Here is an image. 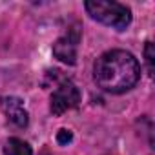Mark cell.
<instances>
[{
	"label": "cell",
	"instance_id": "6da1fadb",
	"mask_svg": "<svg viewBox=\"0 0 155 155\" xmlns=\"http://www.w3.org/2000/svg\"><path fill=\"white\" fill-rule=\"evenodd\" d=\"M93 77L101 90L108 93H124L139 82L140 66L131 53L111 49L97 58Z\"/></svg>",
	"mask_w": 155,
	"mask_h": 155
},
{
	"label": "cell",
	"instance_id": "7a4b0ae2",
	"mask_svg": "<svg viewBox=\"0 0 155 155\" xmlns=\"http://www.w3.org/2000/svg\"><path fill=\"white\" fill-rule=\"evenodd\" d=\"M86 11L91 18L99 20L104 26L124 29L131 22V11L128 6L120 2H106V0H88L84 4Z\"/></svg>",
	"mask_w": 155,
	"mask_h": 155
},
{
	"label": "cell",
	"instance_id": "3957f363",
	"mask_svg": "<svg viewBox=\"0 0 155 155\" xmlns=\"http://www.w3.org/2000/svg\"><path fill=\"white\" fill-rule=\"evenodd\" d=\"M81 102V91L73 82L64 81L58 84V88L51 95V113L53 115H62L68 110H73Z\"/></svg>",
	"mask_w": 155,
	"mask_h": 155
},
{
	"label": "cell",
	"instance_id": "277c9868",
	"mask_svg": "<svg viewBox=\"0 0 155 155\" xmlns=\"http://www.w3.org/2000/svg\"><path fill=\"white\" fill-rule=\"evenodd\" d=\"M79 42H81V31L77 26H73L71 29H68V33L64 37H60L55 44H53V55L66 62V64H75L77 62V49H79Z\"/></svg>",
	"mask_w": 155,
	"mask_h": 155
},
{
	"label": "cell",
	"instance_id": "5b68a950",
	"mask_svg": "<svg viewBox=\"0 0 155 155\" xmlns=\"http://www.w3.org/2000/svg\"><path fill=\"white\" fill-rule=\"evenodd\" d=\"M0 106H2L4 113L8 115V119L18 126V128H24L28 126V111L24 110V104L20 99L17 97H4L2 101H0Z\"/></svg>",
	"mask_w": 155,
	"mask_h": 155
},
{
	"label": "cell",
	"instance_id": "8992f818",
	"mask_svg": "<svg viewBox=\"0 0 155 155\" xmlns=\"http://www.w3.org/2000/svg\"><path fill=\"white\" fill-rule=\"evenodd\" d=\"M4 155H33V151H31V146L28 142L13 137V139H9L6 142Z\"/></svg>",
	"mask_w": 155,
	"mask_h": 155
},
{
	"label": "cell",
	"instance_id": "52a82bcc",
	"mask_svg": "<svg viewBox=\"0 0 155 155\" xmlns=\"http://www.w3.org/2000/svg\"><path fill=\"white\" fill-rule=\"evenodd\" d=\"M144 57H146V64H148V71L150 75H153V44L151 42H146V48H144Z\"/></svg>",
	"mask_w": 155,
	"mask_h": 155
},
{
	"label": "cell",
	"instance_id": "ba28073f",
	"mask_svg": "<svg viewBox=\"0 0 155 155\" xmlns=\"http://www.w3.org/2000/svg\"><path fill=\"white\" fill-rule=\"evenodd\" d=\"M71 139H73V135L69 130H58V133H57L58 144H68V142H71Z\"/></svg>",
	"mask_w": 155,
	"mask_h": 155
}]
</instances>
